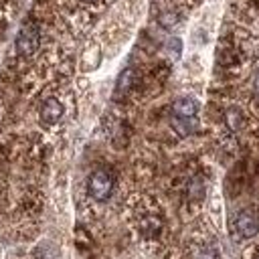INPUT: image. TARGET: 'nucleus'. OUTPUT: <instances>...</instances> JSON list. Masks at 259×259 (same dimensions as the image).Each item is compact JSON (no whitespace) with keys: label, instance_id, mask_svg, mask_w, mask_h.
I'll return each instance as SVG.
<instances>
[{"label":"nucleus","instance_id":"nucleus-4","mask_svg":"<svg viewBox=\"0 0 259 259\" xmlns=\"http://www.w3.org/2000/svg\"><path fill=\"white\" fill-rule=\"evenodd\" d=\"M38 40H40V34L36 24L26 22L16 34V53L22 57H30L38 49Z\"/></svg>","mask_w":259,"mask_h":259},{"label":"nucleus","instance_id":"nucleus-5","mask_svg":"<svg viewBox=\"0 0 259 259\" xmlns=\"http://www.w3.org/2000/svg\"><path fill=\"white\" fill-rule=\"evenodd\" d=\"M63 113H65V107H63V103H61L57 97L45 99V103L40 105V111H38L40 121H42L45 125H55V123L63 117Z\"/></svg>","mask_w":259,"mask_h":259},{"label":"nucleus","instance_id":"nucleus-7","mask_svg":"<svg viewBox=\"0 0 259 259\" xmlns=\"http://www.w3.org/2000/svg\"><path fill=\"white\" fill-rule=\"evenodd\" d=\"M192 257H194V259H221V253H219V249H217L214 245H210V243H200V245L194 249Z\"/></svg>","mask_w":259,"mask_h":259},{"label":"nucleus","instance_id":"nucleus-1","mask_svg":"<svg viewBox=\"0 0 259 259\" xmlns=\"http://www.w3.org/2000/svg\"><path fill=\"white\" fill-rule=\"evenodd\" d=\"M170 123L178 136H190L198 127V103L192 97H178L172 103Z\"/></svg>","mask_w":259,"mask_h":259},{"label":"nucleus","instance_id":"nucleus-9","mask_svg":"<svg viewBox=\"0 0 259 259\" xmlns=\"http://www.w3.org/2000/svg\"><path fill=\"white\" fill-rule=\"evenodd\" d=\"M176 22H178V16H176L174 12H164V14L160 16V24H162L164 28H172Z\"/></svg>","mask_w":259,"mask_h":259},{"label":"nucleus","instance_id":"nucleus-11","mask_svg":"<svg viewBox=\"0 0 259 259\" xmlns=\"http://www.w3.org/2000/svg\"><path fill=\"white\" fill-rule=\"evenodd\" d=\"M253 91L259 95V69H257V73H255V77H253Z\"/></svg>","mask_w":259,"mask_h":259},{"label":"nucleus","instance_id":"nucleus-3","mask_svg":"<svg viewBox=\"0 0 259 259\" xmlns=\"http://www.w3.org/2000/svg\"><path fill=\"white\" fill-rule=\"evenodd\" d=\"M233 229L239 239H251L259 233V212L255 208H243L233 219Z\"/></svg>","mask_w":259,"mask_h":259},{"label":"nucleus","instance_id":"nucleus-12","mask_svg":"<svg viewBox=\"0 0 259 259\" xmlns=\"http://www.w3.org/2000/svg\"><path fill=\"white\" fill-rule=\"evenodd\" d=\"M89 2H93V0H89Z\"/></svg>","mask_w":259,"mask_h":259},{"label":"nucleus","instance_id":"nucleus-10","mask_svg":"<svg viewBox=\"0 0 259 259\" xmlns=\"http://www.w3.org/2000/svg\"><path fill=\"white\" fill-rule=\"evenodd\" d=\"M166 47H168V51L172 53V57H178V55H180V47H182V42H180L178 38H170Z\"/></svg>","mask_w":259,"mask_h":259},{"label":"nucleus","instance_id":"nucleus-2","mask_svg":"<svg viewBox=\"0 0 259 259\" xmlns=\"http://www.w3.org/2000/svg\"><path fill=\"white\" fill-rule=\"evenodd\" d=\"M87 192L93 200L105 202L113 192V176L107 170H93L87 180Z\"/></svg>","mask_w":259,"mask_h":259},{"label":"nucleus","instance_id":"nucleus-6","mask_svg":"<svg viewBox=\"0 0 259 259\" xmlns=\"http://www.w3.org/2000/svg\"><path fill=\"white\" fill-rule=\"evenodd\" d=\"M134 83H136V71L134 69H123L117 77V83H115V93L117 95H125L134 89Z\"/></svg>","mask_w":259,"mask_h":259},{"label":"nucleus","instance_id":"nucleus-8","mask_svg":"<svg viewBox=\"0 0 259 259\" xmlns=\"http://www.w3.org/2000/svg\"><path fill=\"white\" fill-rule=\"evenodd\" d=\"M188 194H190L192 200L202 198V194H204V186H202V182H200L198 178H194V180L190 182V186H188Z\"/></svg>","mask_w":259,"mask_h":259}]
</instances>
